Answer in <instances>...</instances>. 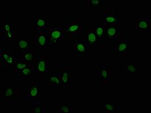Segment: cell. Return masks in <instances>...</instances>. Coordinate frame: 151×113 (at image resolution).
Listing matches in <instances>:
<instances>
[{
  "label": "cell",
  "instance_id": "obj_13",
  "mask_svg": "<svg viewBox=\"0 0 151 113\" xmlns=\"http://www.w3.org/2000/svg\"><path fill=\"white\" fill-rule=\"evenodd\" d=\"M132 27L145 32L150 26V18H133L132 20Z\"/></svg>",
  "mask_w": 151,
  "mask_h": 113
},
{
  "label": "cell",
  "instance_id": "obj_17",
  "mask_svg": "<svg viewBox=\"0 0 151 113\" xmlns=\"http://www.w3.org/2000/svg\"><path fill=\"white\" fill-rule=\"evenodd\" d=\"M75 56L77 57H84L86 54V46L81 37L75 39Z\"/></svg>",
  "mask_w": 151,
  "mask_h": 113
},
{
  "label": "cell",
  "instance_id": "obj_7",
  "mask_svg": "<svg viewBox=\"0 0 151 113\" xmlns=\"http://www.w3.org/2000/svg\"><path fill=\"white\" fill-rule=\"evenodd\" d=\"M47 31L48 36L47 47L57 46L58 43L66 36V30L63 28H47Z\"/></svg>",
  "mask_w": 151,
  "mask_h": 113
},
{
  "label": "cell",
  "instance_id": "obj_30",
  "mask_svg": "<svg viewBox=\"0 0 151 113\" xmlns=\"http://www.w3.org/2000/svg\"><path fill=\"white\" fill-rule=\"evenodd\" d=\"M19 59V57L17 56H10L5 61L4 66H11L13 64H14Z\"/></svg>",
  "mask_w": 151,
  "mask_h": 113
},
{
  "label": "cell",
  "instance_id": "obj_14",
  "mask_svg": "<svg viewBox=\"0 0 151 113\" xmlns=\"http://www.w3.org/2000/svg\"><path fill=\"white\" fill-rule=\"evenodd\" d=\"M28 64L19 59L8 68V73L11 76H21V71Z\"/></svg>",
  "mask_w": 151,
  "mask_h": 113
},
{
  "label": "cell",
  "instance_id": "obj_3",
  "mask_svg": "<svg viewBox=\"0 0 151 113\" xmlns=\"http://www.w3.org/2000/svg\"><path fill=\"white\" fill-rule=\"evenodd\" d=\"M1 100L5 104H17L19 101V86L17 84H1Z\"/></svg>",
  "mask_w": 151,
  "mask_h": 113
},
{
  "label": "cell",
  "instance_id": "obj_24",
  "mask_svg": "<svg viewBox=\"0 0 151 113\" xmlns=\"http://www.w3.org/2000/svg\"><path fill=\"white\" fill-rule=\"evenodd\" d=\"M11 56L10 49L8 46H1L0 47V65L4 66L6 60Z\"/></svg>",
  "mask_w": 151,
  "mask_h": 113
},
{
  "label": "cell",
  "instance_id": "obj_16",
  "mask_svg": "<svg viewBox=\"0 0 151 113\" xmlns=\"http://www.w3.org/2000/svg\"><path fill=\"white\" fill-rule=\"evenodd\" d=\"M55 110L58 113H74L77 111L75 104L71 102H57L55 105Z\"/></svg>",
  "mask_w": 151,
  "mask_h": 113
},
{
  "label": "cell",
  "instance_id": "obj_12",
  "mask_svg": "<svg viewBox=\"0 0 151 113\" xmlns=\"http://www.w3.org/2000/svg\"><path fill=\"white\" fill-rule=\"evenodd\" d=\"M38 75L44 76L48 73V58L46 56H39L35 64Z\"/></svg>",
  "mask_w": 151,
  "mask_h": 113
},
{
  "label": "cell",
  "instance_id": "obj_1",
  "mask_svg": "<svg viewBox=\"0 0 151 113\" xmlns=\"http://www.w3.org/2000/svg\"><path fill=\"white\" fill-rule=\"evenodd\" d=\"M94 83L96 85H110L114 81L113 67L102 64L94 67Z\"/></svg>",
  "mask_w": 151,
  "mask_h": 113
},
{
  "label": "cell",
  "instance_id": "obj_19",
  "mask_svg": "<svg viewBox=\"0 0 151 113\" xmlns=\"http://www.w3.org/2000/svg\"><path fill=\"white\" fill-rule=\"evenodd\" d=\"M104 0H85V6L91 10H100L103 8Z\"/></svg>",
  "mask_w": 151,
  "mask_h": 113
},
{
  "label": "cell",
  "instance_id": "obj_25",
  "mask_svg": "<svg viewBox=\"0 0 151 113\" xmlns=\"http://www.w3.org/2000/svg\"><path fill=\"white\" fill-rule=\"evenodd\" d=\"M34 28L37 30L45 29L47 28V19L46 18H37L33 20Z\"/></svg>",
  "mask_w": 151,
  "mask_h": 113
},
{
  "label": "cell",
  "instance_id": "obj_18",
  "mask_svg": "<svg viewBox=\"0 0 151 113\" xmlns=\"http://www.w3.org/2000/svg\"><path fill=\"white\" fill-rule=\"evenodd\" d=\"M37 42L40 47H47L48 42V36L47 29L37 30Z\"/></svg>",
  "mask_w": 151,
  "mask_h": 113
},
{
  "label": "cell",
  "instance_id": "obj_29",
  "mask_svg": "<svg viewBox=\"0 0 151 113\" xmlns=\"http://www.w3.org/2000/svg\"><path fill=\"white\" fill-rule=\"evenodd\" d=\"M114 104L113 102H104L103 103L104 111L106 113H113L114 112Z\"/></svg>",
  "mask_w": 151,
  "mask_h": 113
},
{
  "label": "cell",
  "instance_id": "obj_27",
  "mask_svg": "<svg viewBox=\"0 0 151 113\" xmlns=\"http://www.w3.org/2000/svg\"><path fill=\"white\" fill-rule=\"evenodd\" d=\"M47 84H54L60 85L62 84V81L60 77L57 74L49 75L47 77Z\"/></svg>",
  "mask_w": 151,
  "mask_h": 113
},
{
  "label": "cell",
  "instance_id": "obj_11",
  "mask_svg": "<svg viewBox=\"0 0 151 113\" xmlns=\"http://www.w3.org/2000/svg\"><path fill=\"white\" fill-rule=\"evenodd\" d=\"M48 107L46 103L40 102L37 100L28 101V112L30 113H47Z\"/></svg>",
  "mask_w": 151,
  "mask_h": 113
},
{
  "label": "cell",
  "instance_id": "obj_4",
  "mask_svg": "<svg viewBox=\"0 0 151 113\" xmlns=\"http://www.w3.org/2000/svg\"><path fill=\"white\" fill-rule=\"evenodd\" d=\"M67 38L81 37L85 30V21L82 18L67 19L65 22V28Z\"/></svg>",
  "mask_w": 151,
  "mask_h": 113
},
{
  "label": "cell",
  "instance_id": "obj_15",
  "mask_svg": "<svg viewBox=\"0 0 151 113\" xmlns=\"http://www.w3.org/2000/svg\"><path fill=\"white\" fill-rule=\"evenodd\" d=\"M142 71V67L140 65L127 64L123 66V76H140Z\"/></svg>",
  "mask_w": 151,
  "mask_h": 113
},
{
  "label": "cell",
  "instance_id": "obj_6",
  "mask_svg": "<svg viewBox=\"0 0 151 113\" xmlns=\"http://www.w3.org/2000/svg\"><path fill=\"white\" fill-rule=\"evenodd\" d=\"M86 47H102L104 46L97 35L93 28H87L81 36Z\"/></svg>",
  "mask_w": 151,
  "mask_h": 113
},
{
  "label": "cell",
  "instance_id": "obj_26",
  "mask_svg": "<svg viewBox=\"0 0 151 113\" xmlns=\"http://www.w3.org/2000/svg\"><path fill=\"white\" fill-rule=\"evenodd\" d=\"M37 76L38 75L35 64L27 65L21 71V76Z\"/></svg>",
  "mask_w": 151,
  "mask_h": 113
},
{
  "label": "cell",
  "instance_id": "obj_20",
  "mask_svg": "<svg viewBox=\"0 0 151 113\" xmlns=\"http://www.w3.org/2000/svg\"><path fill=\"white\" fill-rule=\"evenodd\" d=\"M28 101H34L38 97V85L37 84L29 83L28 84Z\"/></svg>",
  "mask_w": 151,
  "mask_h": 113
},
{
  "label": "cell",
  "instance_id": "obj_9",
  "mask_svg": "<svg viewBox=\"0 0 151 113\" xmlns=\"http://www.w3.org/2000/svg\"><path fill=\"white\" fill-rule=\"evenodd\" d=\"M38 47L36 46H29L25 51L19 52V58L27 63L28 64H35L37 61L38 55Z\"/></svg>",
  "mask_w": 151,
  "mask_h": 113
},
{
  "label": "cell",
  "instance_id": "obj_21",
  "mask_svg": "<svg viewBox=\"0 0 151 113\" xmlns=\"http://www.w3.org/2000/svg\"><path fill=\"white\" fill-rule=\"evenodd\" d=\"M11 27L10 26V20L7 19H1L0 20V37L1 38H6L7 33L10 30Z\"/></svg>",
  "mask_w": 151,
  "mask_h": 113
},
{
  "label": "cell",
  "instance_id": "obj_8",
  "mask_svg": "<svg viewBox=\"0 0 151 113\" xmlns=\"http://www.w3.org/2000/svg\"><path fill=\"white\" fill-rule=\"evenodd\" d=\"M103 22L100 23L103 26H120L123 24V19L119 18L113 9H106L103 12Z\"/></svg>",
  "mask_w": 151,
  "mask_h": 113
},
{
  "label": "cell",
  "instance_id": "obj_23",
  "mask_svg": "<svg viewBox=\"0 0 151 113\" xmlns=\"http://www.w3.org/2000/svg\"><path fill=\"white\" fill-rule=\"evenodd\" d=\"M96 34L100 40V41L104 44L105 38H106V33H105V27L102 26L101 25L96 23L94 26L93 28Z\"/></svg>",
  "mask_w": 151,
  "mask_h": 113
},
{
  "label": "cell",
  "instance_id": "obj_5",
  "mask_svg": "<svg viewBox=\"0 0 151 113\" xmlns=\"http://www.w3.org/2000/svg\"><path fill=\"white\" fill-rule=\"evenodd\" d=\"M55 72L61 78L62 84L74 85L76 84V70L73 66L57 65L55 67Z\"/></svg>",
  "mask_w": 151,
  "mask_h": 113
},
{
  "label": "cell",
  "instance_id": "obj_22",
  "mask_svg": "<svg viewBox=\"0 0 151 113\" xmlns=\"http://www.w3.org/2000/svg\"><path fill=\"white\" fill-rule=\"evenodd\" d=\"M16 46L19 52L25 51L29 47L28 38L26 37H19Z\"/></svg>",
  "mask_w": 151,
  "mask_h": 113
},
{
  "label": "cell",
  "instance_id": "obj_10",
  "mask_svg": "<svg viewBox=\"0 0 151 113\" xmlns=\"http://www.w3.org/2000/svg\"><path fill=\"white\" fill-rule=\"evenodd\" d=\"M105 27L106 37L110 41H114L123 35L122 26H109Z\"/></svg>",
  "mask_w": 151,
  "mask_h": 113
},
{
  "label": "cell",
  "instance_id": "obj_2",
  "mask_svg": "<svg viewBox=\"0 0 151 113\" xmlns=\"http://www.w3.org/2000/svg\"><path fill=\"white\" fill-rule=\"evenodd\" d=\"M133 39L123 35L113 41V53L117 57H129L132 54Z\"/></svg>",
  "mask_w": 151,
  "mask_h": 113
},
{
  "label": "cell",
  "instance_id": "obj_28",
  "mask_svg": "<svg viewBox=\"0 0 151 113\" xmlns=\"http://www.w3.org/2000/svg\"><path fill=\"white\" fill-rule=\"evenodd\" d=\"M19 37V30L18 28L11 27L10 30L7 33L6 38H18Z\"/></svg>",
  "mask_w": 151,
  "mask_h": 113
}]
</instances>
